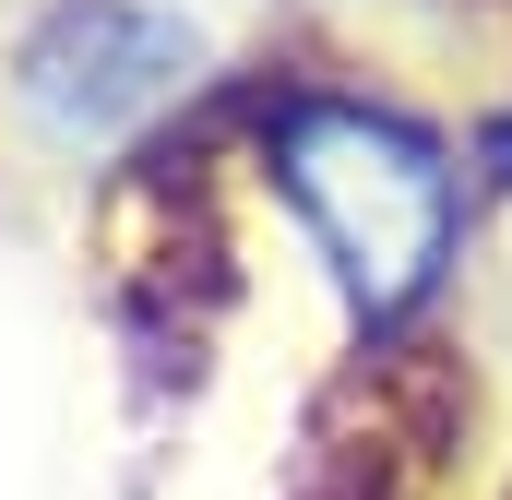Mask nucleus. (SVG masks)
<instances>
[{
	"instance_id": "f257e3e1",
	"label": "nucleus",
	"mask_w": 512,
	"mask_h": 500,
	"mask_svg": "<svg viewBox=\"0 0 512 500\" xmlns=\"http://www.w3.org/2000/svg\"><path fill=\"white\" fill-rule=\"evenodd\" d=\"M274 167H286V203L310 215L322 262L346 274V298L393 322L441 286L453 262V167L429 131H405L393 108H358V96H310L274 131Z\"/></svg>"
},
{
	"instance_id": "f03ea898",
	"label": "nucleus",
	"mask_w": 512,
	"mask_h": 500,
	"mask_svg": "<svg viewBox=\"0 0 512 500\" xmlns=\"http://www.w3.org/2000/svg\"><path fill=\"white\" fill-rule=\"evenodd\" d=\"M191 72H203V24H179L155 0H60L24 36V60H12L24 108L60 131V143H120V131H143L155 108L191 96Z\"/></svg>"
},
{
	"instance_id": "7ed1b4c3",
	"label": "nucleus",
	"mask_w": 512,
	"mask_h": 500,
	"mask_svg": "<svg viewBox=\"0 0 512 500\" xmlns=\"http://www.w3.org/2000/svg\"><path fill=\"white\" fill-rule=\"evenodd\" d=\"M489 155H501V167H512V131H501V143H489Z\"/></svg>"
}]
</instances>
